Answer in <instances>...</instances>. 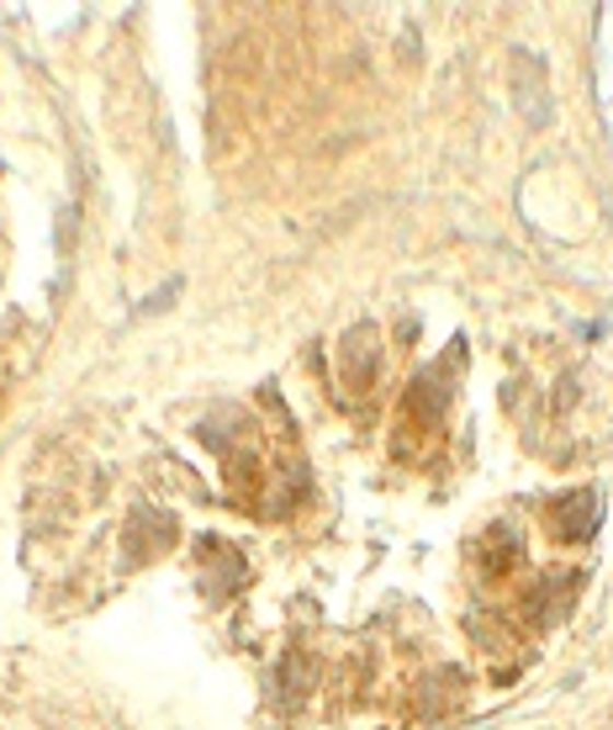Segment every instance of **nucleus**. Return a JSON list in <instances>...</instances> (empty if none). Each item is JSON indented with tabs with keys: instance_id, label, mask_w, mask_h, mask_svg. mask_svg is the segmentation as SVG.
Here are the masks:
<instances>
[{
	"instance_id": "obj_1",
	"label": "nucleus",
	"mask_w": 613,
	"mask_h": 730,
	"mask_svg": "<svg viewBox=\"0 0 613 730\" xmlns=\"http://www.w3.org/2000/svg\"><path fill=\"white\" fill-rule=\"evenodd\" d=\"M375 361H381V350H375V329H355V334H344V387L355 397H366L370 376H375Z\"/></svg>"
},
{
	"instance_id": "obj_2",
	"label": "nucleus",
	"mask_w": 613,
	"mask_h": 730,
	"mask_svg": "<svg viewBox=\"0 0 613 730\" xmlns=\"http://www.w3.org/2000/svg\"><path fill=\"white\" fill-rule=\"evenodd\" d=\"M551 529L555 540H592V529H598V503H592V492H571V498H560L551 509Z\"/></svg>"
}]
</instances>
